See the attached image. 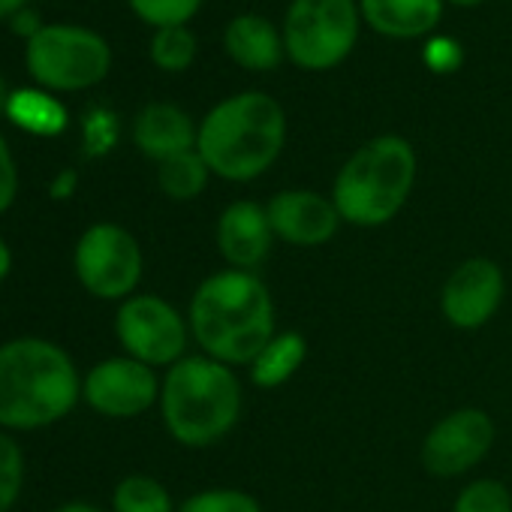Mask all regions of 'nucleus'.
<instances>
[{
	"mask_svg": "<svg viewBox=\"0 0 512 512\" xmlns=\"http://www.w3.org/2000/svg\"><path fill=\"white\" fill-rule=\"evenodd\" d=\"M82 398V377L64 347L46 338L0 344V428L37 431L61 422Z\"/></svg>",
	"mask_w": 512,
	"mask_h": 512,
	"instance_id": "1",
	"label": "nucleus"
},
{
	"mask_svg": "<svg viewBox=\"0 0 512 512\" xmlns=\"http://www.w3.org/2000/svg\"><path fill=\"white\" fill-rule=\"evenodd\" d=\"M190 332L208 359L244 365L275 338V308L266 284L250 272H220L202 281L190 302Z\"/></svg>",
	"mask_w": 512,
	"mask_h": 512,
	"instance_id": "2",
	"label": "nucleus"
},
{
	"mask_svg": "<svg viewBox=\"0 0 512 512\" xmlns=\"http://www.w3.org/2000/svg\"><path fill=\"white\" fill-rule=\"evenodd\" d=\"M284 142L287 112L263 91H244L220 100L202 118L196 133V151L211 175L226 181L260 178L281 157Z\"/></svg>",
	"mask_w": 512,
	"mask_h": 512,
	"instance_id": "3",
	"label": "nucleus"
},
{
	"mask_svg": "<svg viewBox=\"0 0 512 512\" xmlns=\"http://www.w3.org/2000/svg\"><path fill=\"white\" fill-rule=\"evenodd\" d=\"M169 434L184 446H211L232 431L241 413V386L229 365L208 356L175 362L160 386Z\"/></svg>",
	"mask_w": 512,
	"mask_h": 512,
	"instance_id": "4",
	"label": "nucleus"
},
{
	"mask_svg": "<svg viewBox=\"0 0 512 512\" xmlns=\"http://www.w3.org/2000/svg\"><path fill=\"white\" fill-rule=\"evenodd\" d=\"M416 184V151L404 136L386 133L365 142L338 172L332 202L353 226H383Z\"/></svg>",
	"mask_w": 512,
	"mask_h": 512,
	"instance_id": "5",
	"label": "nucleus"
},
{
	"mask_svg": "<svg viewBox=\"0 0 512 512\" xmlns=\"http://www.w3.org/2000/svg\"><path fill=\"white\" fill-rule=\"evenodd\" d=\"M25 67L49 94H76L100 85L112 70V46L82 25H43L25 43Z\"/></svg>",
	"mask_w": 512,
	"mask_h": 512,
	"instance_id": "6",
	"label": "nucleus"
},
{
	"mask_svg": "<svg viewBox=\"0 0 512 512\" xmlns=\"http://www.w3.org/2000/svg\"><path fill=\"white\" fill-rule=\"evenodd\" d=\"M281 34L287 61L305 73H329L341 67L359 43V0H293Z\"/></svg>",
	"mask_w": 512,
	"mask_h": 512,
	"instance_id": "7",
	"label": "nucleus"
},
{
	"mask_svg": "<svg viewBox=\"0 0 512 512\" xmlns=\"http://www.w3.org/2000/svg\"><path fill=\"white\" fill-rule=\"evenodd\" d=\"M73 269L79 284L106 302H124L142 281V247L118 223H94L82 232Z\"/></svg>",
	"mask_w": 512,
	"mask_h": 512,
	"instance_id": "8",
	"label": "nucleus"
},
{
	"mask_svg": "<svg viewBox=\"0 0 512 512\" xmlns=\"http://www.w3.org/2000/svg\"><path fill=\"white\" fill-rule=\"evenodd\" d=\"M115 335L124 353L145 365H175L184 359L187 326L160 296H130L115 317Z\"/></svg>",
	"mask_w": 512,
	"mask_h": 512,
	"instance_id": "9",
	"label": "nucleus"
},
{
	"mask_svg": "<svg viewBox=\"0 0 512 512\" xmlns=\"http://www.w3.org/2000/svg\"><path fill=\"white\" fill-rule=\"evenodd\" d=\"M82 398L88 407L109 419H133L160 398V383L151 365L130 356L97 362L82 380Z\"/></svg>",
	"mask_w": 512,
	"mask_h": 512,
	"instance_id": "10",
	"label": "nucleus"
},
{
	"mask_svg": "<svg viewBox=\"0 0 512 512\" xmlns=\"http://www.w3.org/2000/svg\"><path fill=\"white\" fill-rule=\"evenodd\" d=\"M491 443L494 425L482 410H455L428 431L422 443V461L434 476H458L479 464Z\"/></svg>",
	"mask_w": 512,
	"mask_h": 512,
	"instance_id": "11",
	"label": "nucleus"
},
{
	"mask_svg": "<svg viewBox=\"0 0 512 512\" xmlns=\"http://www.w3.org/2000/svg\"><path fill=\"white\" fill-rule=\"evenodd\" d=\"M503 302V272L491 260L461 263L443 287V314L455 329L485 326Z\"/></svg>",
	"mask_w": 512,
	"mask_h": 512,
	"instance_id": "12",
	"label": "nucleus"
},
{
	"mask_svg": "<svg viewBox=\"0 0 512 512\" xmlns=\"http://www.w3.org/2000/svg\"><path fill=\"white\" fill-rule=\"evenodd\" d=\"M266 211L272 232L296 247L326 244L341 223L335 202L314 190H281L272 196Z\"/></svg>",
	"mask_w": 512,
	"mask_h": 512,
	"instance_id": "13",
	"label": "nucleus"
},
{
	"mask_svg": "<svg viewBox=\"0 0 512 512\" xmlns=\"http://www.w3.org/2000/svg\"><path fill=\"white\" fill-rule=\"evenodd\" d=\"M272 238L269 211L256 202H232L217 220V247L235 272L260 266L272 250Z\"/></svg>",
	"mask_w": 512,
	"mask_h": 512,
	"instance_id": "14",
	"label": "nucleus"
},
{
	"mask_svg": "<svg viewBox=\"0 0 512 512\" xmlns=\"http://www.w3.org/2000/svg\"><path fill=\"white\" fill-rule=\"evenodd\" d=\"M223 49L229 61L250 73H269L278 70L287 58L284 34L260 13H241L229 19L223 31Z\"/></svg>",
	"mask_w": 512,
	"mask_h": 512,
	"instance_id": "15",
	"label": "nucleus"
},
{
	"mask_svg": "<svg viewBox=\"0 0 512 512\" xmlns=\"http://www.w3.org/2000/svg\"><path fill=\"white\" fill-rule=\"evenodd\" d=\"M446 0H359L362 25L386 40H428L443 22Z\"/></svg>",
	"mask_w": 512,
	"mask_h": 512,
	"instance_id": "16",
	"label": "nucleus"
},
{
	"mask_svg": "<svg viewBox=\"0 0 512 512\" xmlns=\"http://www.w3.org/2000/svg\"><path fill=\"white\" fill-rule=\"evenodd\" d=\"M199 127L175 103H148L133 121V142L148 160H169L196 148Z\"/></svg>",
	"mask_w": 512,
	"mask_h": 512,
	"instance_id": "17",
	"label": "nucleus"
},
{
	"mask_svg": "<svg viewBox=\"0 0 512 512\" xmlns=\"http://www.w3.org/2000/svg\"><path fill=\"white\" fill-rule=\"evenodd\" d=\"M7 118L19 130L34 133V136H58V133L67 130L64 103L55 94L43 91V88H19V91H13Z\"/></svg>",
	"mask_w": 512,
	"mask_h": 512,
	"instance_id": "18",
	"label": "nucleus"
},
{
	"mask_svg": "<svg viewBox=\"0 0 512 512\" xmlns=\"http://www.w3.org/2000/svg\"><path fill=\"white\" fill-rule=\"evenodd\" d=\"M305 353H308V347H305L302 335H296V332L275 335L263 347V353L250 362V380L263 389H275L299 371V365L305 362Z\"/></svg>",
	"mask_w": 512,
	"mask_h": 512,
	"instance_id": "19",
	"label": "nucleus"
},
{
	"mask_svg": "<svg viewBox=\"0 0 512 512\" xmlns=\"http://www.w3.org/2000/svg\"><path fill=\"white\" fill-rule=\"evenodd\" d=\"M208 175H211V169H208V163L202 160V154L196 148L157 163V184H160V190L169 199H178V202L196 199L205 190Z\"/></svg>",
	"mask_w": 512,
	"mask_h": 512,
	"instance_id": "20",
	"label": "nucleus"
},
{
	"mask_svg": "<svg viewBox=\"0 0 512 512\" xmlns=\"http://www.w3.org/2000/svg\"><path fill=\"white\" fill-rule=\"evenodd\" d=\"M148 55H151V64L163 73H184L193 67V61L199 55V43H196V34L190 31V25L160 28L151 37Z\"/></svg>",
	"mask_w": 512,
	"mask_h": 512,
	"instance_id": "21",
	"label": "nucleus"
},
{
	"mask_svg": "<svg viewBox=\"0 0 512 512\" xmlns=\"http://www.w3.org/2000/svg\"><path fill=\"white\" fill-rule=\"evenodd\" d=\"M115 512H175L169 491L154 476H124L112 494Z\"/></svg>",
	"mask_w": 512,
	"mask_h": 512,
	"instance_id": "22",
	"label": "nucleus"
},
{
	"mask_svg": "<svg viewBox=\"0 0 512 512\" xmlns=\"http://www.w3.org/2000/svg\"><path fill=\"white\" fill-rule=\"evenodd\" d=\"M25 485V455L10 431L0 428V512H10Z\"/></svg>",
	"mask_w": 512,
	"mask_h": 512,
	"instance_id": "23",
	"label": "nucleus"
},
{
	"mask_svg": "<svg viewBox=\"0 0 512 512\" xmlns=\"http://www.w3.org/2000/svg\"><path fill=\"white\" fill-rule=\"evenodd\" d=\"M127 4L139 22L160 31V28L190 25V19L202 7V0H127Z\"/></svg>",
	"mask_w": 512,
	"mask_h": 512,
	"instance_id": "24",
	"label": "nucleus"
},
{
	"mask_svg": "<svg viewBox=\"0 0 512 512\" xmlns=\"http://www.w3.org/2000/svg\"><path fill=\"white\" fill-rule=\"evenodd\" d=\"M175 512H263L250 494L235 488H214L187 497Z\"/></svg>",
	"mask_w": 512,
	"mask_h": 512,
	"instance_id": "25",
	"label": "nucleus"
},
{
	"mask_svg": "<svg viewBox=\"0 0 512 512\" xmlns=\"http://www.w3.org/2000/svg\"><path fill=\"white\" fill-rule=\"evenodd\" d=\"M452 512H512V497L500 482L479 479L458 494Z\"/></svg>",
	"mask_w": 512,
	"mask_h": 512,
	"instance_id": "26",
	"label": "nucleus"
},
{
	"mask_svg": "<svg viewBox=\"0 0 512 512\" xmlns=\"http://www.w3.org/2000/svg\"><path fill=\"white\" fill-rule=\"evenodd\" d=\"M422 61L431 73H455L464 61V49L458 46V40L452 37H428L425 49H422Z\"/></svg>",
	"mask_w": 512,
	"mask_h": 512,
	"instance_id": "27",
	"label": "nucleus"
},
{
	"mask_svg": "<svg viewBox=\"0 0 512 512\" xmlns=\"http://www.w3.org/2000/svg\"><path fill=\"white\" fill-rule=\"evenodd\" d=\"M19 196V166L10 142L0 136V214H7Z\"/></svg>",
	"mask_w": 512,
	"mask_h": 512,
	"instance_id": "28",
	"label": "nucleus"
},
{
	"mask_svg": "<svg viewBox=\"0 0 512 512\" xmlns=\"http://www.w3.org/2000/svg\"><path fill=\"white\" fill-rule=\"evenodd\" d=\"M10 28H13V31H16V34H19V37H22V40L28 43L31 37H37V34L43 31V22L37 19V13L25 10V13H19V16H16V19L10 22Z\"/></svg>",
	"mask_w": 512,
	"mask_h": 512,
	"instance_id": "29",
	"label": "nucleus"
},
{
	"mask_svg": "<svg viewBox=\"0 0 512 512\" xmlns=\"http://www.w3.org/2000/svg\"><path fill=\"white\" fill-rule=\"evenodd\" d=\"M76 172L73 169H64L55 181H52V196L55 199H70L73 196V190H76Z\"/></svg>",
	"mask_w": 512,
	"mask_h": 512,
	"instance_id": "30",
	"label": "nucleus"
},
{
	"mask_svg": "<svg viewBox=\"0 0 512 512\" xmlns=\"http://www.w3.org/2000/svg\"><path fill=\"white\" fill-rule=\"evenodd\" d=\"M31 0H0V22H13L19 13L28 10Z\"/></svg>",
	"mask_w": 512,
	"mask_h": 512,
	"instance_id": "31",
	"label": "nucleus"
},
{
	"mask_svg": "<svg viewBox=\"0 0 512 512\" xmlns=\"http://www.w3.org/2000/svg\"><path fill=\"white\" fill-rule=\"evenodd\" d=\"M10 272H13V250L4 238H0V284L10 278Z\"/></svg>",
	"mask_w": 512,
	"mask_h": 512,
	"instance_id": "32",
	"label": "nucleus"
},
{
	"mask_svg": "<svg viewBox=\"0 0 512 512\" xmlns=\"http://www.w3.org/2000/svg\"><path fill=\"white\" fill-rule=\"evenodd\" d=\"M55 512H100L94 503H82V500H73V503H64V506H58Z\"/></svg>",
	"mask_w": 512,
	"mask_h": 512,
	"instance_id": "33",
	"label": "nucleus"
},
{
	"mask_svg": "<svg viewBox=\"0 0 512 512\" xmlns=\"http://www.w3.org/2000/svg\"><path fill=\"white\" fill-rule=\"evenodd\" d=\"M10 97H13V88L7 85V79L0 76V115H7V109H10Z\"/></svg>",
	"mask_w": 512,
	"mask_h": 512,
	"instance_id": "34",
	"label": "nucleus"
},
{
	"mask_svg": "<svg viewBox=\"0 0 512 512\" xmlns=\"http://www.w3.org/2000/svg\"><path fill=\"white\" fill-rule=\"evenodd\" d=\"M446 4H452V7H464V10H470V7H479V4H485V0H446Z\"/></svg>",
	"mask_w": 512,
	"mask_h": 512,
	"instance_id": "35",
	"label": "nucleus"
}]
</instances>
